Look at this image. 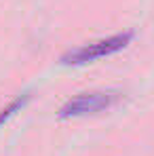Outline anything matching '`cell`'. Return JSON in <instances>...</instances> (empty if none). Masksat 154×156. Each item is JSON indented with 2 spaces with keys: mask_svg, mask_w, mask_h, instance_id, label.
<instances>
[{
  "mask_svg": "<svg viewBox=\"0 0 154 156\" xmlns=\"http://www.w3.org/2000/svg\"><path fill=\"white\" fill-rule=\"evenodd\" d=\"M131 40H133V32H120V34L108 36L102 40H95V42H87L82 47L70 49L61 57V63L63 66H87V63H93L97 59H103V57H110L114 53L123 51Z\"/></svg>",
  "mask_w": 154,
  "mask_h": 156,
  "instance_id": "6da1fadb",
  "label": "cell"
},
{
  "mask_svg": "<svg viewBox=\"0 0 154 156\" xmlns=\"http://www.w3.org/2000/svg\"><path fill=\"white\" fill-rule=\"evenodd\" d=\"M120 99L118 91H84L78 93L72 99L59 108V118H82V116H95L106 110L114 108Z\"/></svg>",
  "mask_w": 154,
  "mask_h": 156,
  "instance_id": "7a4b0ae2",
  "label": "cell"
},
{
  "mask_svg": "<svg viewBox=\"0 0 154 156\" xmlns=\"http://www.w3.org/2000/svg\"><path fill=\"white\" fill-rule=\"evenodd\" d=\"M30 99H32V95H30V93H23V95L15 97V99L6 105V108H2V110H0V127H2V125H6V122H9L17 112H21V110L30 104Z\"/></svg>",
  "mask_w": 154,
  "mask_h": 156,
  "instance_id": "3957f363",
  "label": "cell"
}]
</instances>
